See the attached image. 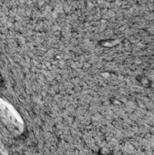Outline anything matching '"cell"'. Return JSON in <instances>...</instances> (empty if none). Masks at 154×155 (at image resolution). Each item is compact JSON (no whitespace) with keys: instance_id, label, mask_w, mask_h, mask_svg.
<instances>
[{"instance_id":"6da1fadb","label":"cell","mask_w":154,"mask_h":155,"mask_svg":"<svg viewBox=\"0 0 154 155\" xmlns=\"http://www.w3.org/2000/svg\"><path fill=\"white\" fill-rule=\"evenodd\" d=\"M2 110L5 115V118L8 120V122L11 123V124H13L15 127H16L19 131H21L22 127H23V123L20 120V118L18 117V115L15 114V112L13 109H8L5 104H4L2 106Z\"/></svg>"}]
</instances>
